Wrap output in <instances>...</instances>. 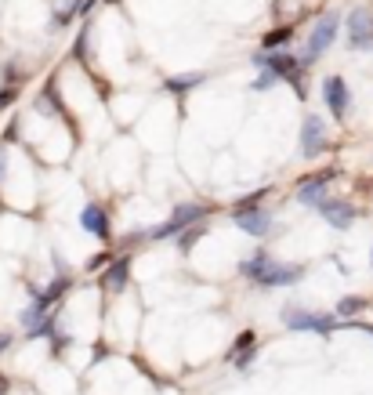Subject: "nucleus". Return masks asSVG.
Segmentation results:
<instances>
[{
  "label": "nucleus",
  "mask_w": 373,
  "mask_h": 395,
  "mask_svg": "<svg viewBox=\"0 0 373 395\" xmlns=\"http://www.w3.org/2000/svg\"><path fill=\"white\" fill-rule=\"evenodd\" d=\"M239 269H243V276H250L261 290L290 287V283H298V279L304 276L301 265H279V261H272V258H268V254H261V250H257L254 258L243 261Z\"/></svg>",
  "instance_id": "f257e3e1"
},
{
  "label": "nucleus",
  "mask_w": 373,
  "mask_h": 395,
  "mask_svg": "<svg viewBox=\"0 0 373 395\" xmlns=\"http://www.w3.org/2000/svg\"><path fill=\"white\" fill-rule=\"evenodd\" d=\"M265 193H268V189H265ZM265 193H257V196H247V200H243L239 203V207L232 211V218H236V225L243 228V232H247V236H268V232H272V211H265L261 207V203H257V200H261Z\"/></svg>",
  "instance_id": "f03ea898"
},
{
  "label": "nucleus",
  "mask_w": 373,
  "mask_h": 395,
  "mask_svg": "<svg viewBox=\"0 0 373 395\" xmlns=\"http://www.w3.org/2000/svg\"><path fill=\"white\" fill-rule=\"evenodd\" d=\"M337 29H341V15H337V11H330V15H323V19L312 25V36H308V47H304V58H301L304 66H312V62L333 44Z\"/></svg>",
  "instance_id": "7ed1b4c3"
},
{
  "label": "nucleus",
  "mask_w": 373,
  "mask_h": 395,
  "mask_svg": "<svg viewBox=\"0 0 373 395\" xmlns=\"http://www.w3.org/2000/svg\"><path fill=\"white\" fill-rule=\"evenodd\" d=\"M203 214H207V211H203V207H196V203H182V207H174L171 222L156 225V228H152L149 236H152V239H167V236H178V232H182L185 225H196V222L203 218Z\"/></svg>",
  "instance_id": "20e7f679"
},
{
  "label": "nucleus",
  "mask_w": 373,
  "mask_h": 395,
  "mask_svg": "<svg viewBox=\"0 0 373 395\" xmlns=\"http://www.w3.org/2000/svg\"><path fill=\"white\" fill-rule=\"evenodd\" d=\"M337 178V171L326 167V171H319V174H308L304 182L298 185V203H304V207H319V203L326 200V185Z\"/></svg>",
  "instance_id": "39448f33"
},
{
  "label": "nucleus",
  "mask_w": 373,
  "mask_h": 395,
  "mask_svg": "<svg viewBox=\"0 0 373 395\" xmlns=\"http://www.w3.org/2000/svg\"><path fill=\"white\" fill-rule=\"evenodd\" d=\"M323 98H326V109H330L337 120L348 117L352 91H348V84H344V76H326V80H323Z\"/></svg>",
  "instance_id": "423d86ee"
},
{
  "label": "nucleus",
  "mask_w": 373,
  "mask_h": 395,
  "mask_svg": "<svg viewBox=\"0 0 373 395\" xmlns=\"http://www.w3.org/2000/svg\"><path fill=\"white\" fill-rule=\"evenodd\" d=\"M348 47H355V51L373 47V15H370V8H355L348 15Z\"/></svg>",
  "instance_id": "0eeeda50"
},
{
  "label": "nucleus",
  "mask_w": 373,
  "mask_h": 395,
  "mask_svg": "<svg viewBox=\"0 0 373 395\" xmlns=\"http://www.w3.org/2000/svg\"><path fill=\"white\" fill-rule=\"evenodd\" d=\"M326 149V123H323V117H304V123H301V156H319V152Z\"/></svg>",
  "instance_id": "6e6552de"
},
{
  "label": "nucleus",
  "mask_w": 373,
  "mask_h": 395,
  "mask_svg": "<svg viewBox=\"0 0 373 395\" xmlns=\"http://www.w3.org/2000/svg\"><path fill=\"white\" fill-rule=\"evenodd\" d=\"M282 323L290 330H319V334H326L333 330V315H323V312H301V309H287L282 312Z\"/></svg>",
  "instance_id": "1a4fd4ad"
},
{
  "label": "nucleus",
  "mask_w": 373,
  "mask_h": 395,
  "mask_svg": "<svg viewBox=\"0 0 373 395\" xmlns=\"http://www.w3.org/2000/svg\"><path fill=\"white\" fill-rule=\"evenodd\" d=\"M319 214H323V218L333 225V228H352V222H355V207H352V203L348 200H323V203H319Z\"/></svg>",
  "instance_id": "9d476101"
},
{
  "label": "nucleus",
  "mask_w": 373,
  "mask_h": 395,
  "mask_svg": "<svg viewBox=\"0 0 373 395\" xmlns=\"http://www.w3.org/2000/svg\"><path fill=\"white\" fill-rule=\"evenodd\" d=\"M80 225H84L91 236L109 239V218H106V211H101L98 203H87V207L80 211Z\"/></svg>",
  "instance_id": "9b49d317"
},
{
  "label": "nucleus",
  "mask_w": 373,
  "mask_h": 395,
  "mask_svg": "<svg viewBox=\"0 0 373 395\" xmlns=\"http://www.w3.org/2000/svg\"><path fill=\"white\" fill-rule=\"evenodd\" d=\"M127 276H131V258H117L106 269V276H101V287H106V290H123Z\"/></svg>",
  "instance_id": "f8f14e48"
},
{
  "label": "nucleus",
  "mask_w": 373,
  "mask_h": 395,
  "mask_svg": "<svg viewBox=\"0 0 373 395\" xmlns=\"http://www.w3.org/2000/svg\"><path fill=\"white\" fill-rule=\"evenodd\" d=\"M207 76L203 73H189V76H171L167 80V91H174V95H185V91H192V87H200Z\"/></svg>",
  "instance_id": "ddd939ff"
},
{
  "label": "nucleus",
  "mask_w": 373,
  "mask_h": 395,
  "mask_svg": "<svg viewBox=\"0 0 373 395\" xmlns=\"http://www.w3.org/2000/svg\"><path fill=\"white\" fill-rule=\"evenodd\" d=\"M290 36H293V29L290 25H282V29H272L265 36V47H279V44H290Z\"/></svg>",
  "instance_id": "4468645a"
},
{
  "label": "nucleus",
  "mask_w": 373,
  "mask_h": 395,
  "mask_svg": "<svg viewBox=\"0 0 373 395\" xmlns=\"http://www.w3.org/2000/svg\"><path fill=\"white\" fill-rule=\"evenodd\" d=\"M366 309V298H344L337 304V315H355V312H363Z\"/></svg>",
  "instance_id": "2eb2a0df"
},
{
  "label": "nucleus",
  "mask_w": 373,
  "mask_h": 395,
  "mask_svg": "<svg viewBox=\"0 0 373 395\" xmlns=\"http://www.w3.org/2000/svg\"><path fill=\"white\" fill-rule=\"evenodd\" d=\"M276 80H279V76H276L272 69H261V73L254 76V84H250V87H254V91H268V87H272Z\"/></svg>",
  "instance_id": "dca6fc26"
},
{
  "label": "nucleus",
  "mask_w": 373,
  "mask_h": 395,
  "mask_svg": "<svg viewBox=\"0 0 373 395\" xmlns=\"http://www.w3.org/2000/svg\"><path fill=\"white\" fill-rule=\"evenodd\" d=\"M8 345H11V337H4V334H0V352H4Z\"/></svg>",
  "instance_id": "f3484780"
},
{
  "label": "nucleus",
  "mask_w": 373,
  "mask_h": 395,
  "mask_svg": "<svg viewBox=\"0 0 373 395\" xmlns=\"http://www.w3.org/2000/svg\"><path fill=\"white\" fill-rule=\"evenodd\" d=\"M0 392H4V381H0Z\"/></svg>",
  "instance_id": "a211bd4d"
},
{
  "label": "nucleus",
  "mask_w": 373,
  "mask_h": 395,
  "mask_svg": "<svg viewBox=\"0 0 373 395\" xmlns=\"http://www.w3.org/2000/svg\"><path fill=\"white\" fill-rule=\"evenodd\" d=\"M109 4H117V0H109Z\"/></svg>",
  "instance_id": "6ab92c4d"
}]
</instances>
